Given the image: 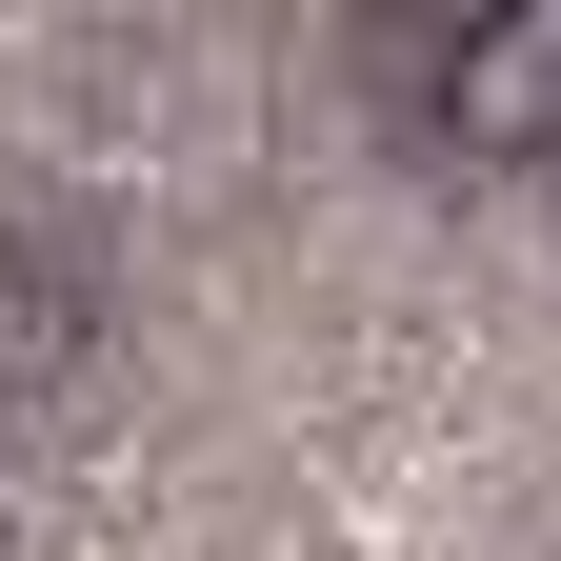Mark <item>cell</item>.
I'll use <instances>...</instances> for the list:
<instances>
[{
	"instance_id": "6da1fadb",
	"label": "cell",
	"mask_w": 561,
	"mask_h": 561,
	"mask_svg": "<svg viewBox=\"0 0 561 561\" xmlns=\"http://www.w3.org/2000/svg\"><path fill=\"white\" fill-rule=\"evenodd\" d=\"M421 140L442 161H561V0H502L421 60Z\"/></svg>"
},
{
	"instance_id": "7a4b0ae2",
	"label": "cell",
	"mask_w": 561,
	"mask_h": 561,
	"mask_svg": "<svg viewBox=\"0 0 561 561\" xmlns=\"http://www.w3.org/2000/svg\"><path fill=\"white\" fill-rule=\"evenodd\" d=\"M101 362V261L81 241H0V381H81Z\"/></svg>"
}]
</instances>
